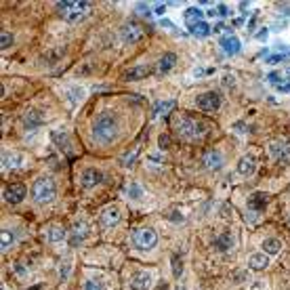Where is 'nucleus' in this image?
<instances>
[{
  "mask_svg": "<svg viewBox=\"0 0 290 290\" xmlns=\"http://www.w3.org/2000/svg\"><path fill=\"white\" fill-rule=\"evenodd\" d=\"M154 284V278L150 271H137L131 278V290H150Z\"/></svg>",
  "mask_w": 290,
  "mask_h": 290,
  "instance_id": "nucleus-9",
  "label": "nucleus"
},
{
  "mask_svg": "<svg viewBox=\"0 0 290 290\" xmlns=\"http://www.w3.org/2000/svg\"><path fill=\"white\" fill-rule=\"evenodd\" d=\"M11 42H13V36L9 34V32H2V34H0V49H9L11 47Z\"/></svg>",
  "mask_w": 290,
  "mask_h": 290,
  "instance_id": "nucleus-32",
  "label": "nucleus"
},
{
  "mask_svg": "<svg viewBox=\"0 0 290 290\" xmlns=\"http://www.w3.org/2000/svg\"><path fill=\"white\" fill-rule=\"evenodd\" d=\"M93 137L99 143H111L118 137V122L111 116H101L97 118V122L93 124Z\"/></svg>",
  "mask_w": 290,
  "mask_h": 290,
  "instance_id": "nucleus-1",
  "label": "nucleus"
},
{
  "mask_svg": "<svg viewBox=\"0 0 290 290\" xmlns=\"http://www.w3.org/2000/svg\"><path fill=\"white\" fill-rule=\"evenodd\" d=\"M265 36H267V29H261L259 32V40H265Z\"/></svg>",
  "mask_w": 290,
  "mask_h": 290,
  "instance_id": "nucleus-36",
  "label": "nucleus"
},
{
  "mask_svg": "<svg viewBox=\"0 0 290 290\" xmlns=\"http://www.w3.org/2000/svg\"><path fill=\"white\" fill-rule=\"evenodd\" d=\"M166 139H168V137H160V145H162V147H166V145H168V141H166Z\"/></svg>",
  "mask_w": 290,
  "mask_h": 290,
  "instance_id": "nucleus-37",
  "label": "nucleus"
},
{
  "mask_svg": "<svg viewBox=\"0 0 290 290\" xmlns=\"http://www.w3.org/2000/svg\"><path fill=\"white\" fill-rule=\"evenodd\" d=\"M147 76V68L145 65H139V68H131L129 72L124 74V80H139Z\"/></svg>",
  "mask_w": 290,
  "mask_h": 290,
  "instance_id": "nucleus-24",
  "label": "nucleus"
},
{
  "mask_svg": "<svg viewBox=\"0 0 290 290\" xmlns=\"http://www.w3.org/2000/svg\"><path fill=\"white\" fill-rule=\"evenodd\" d=\"M26 187L21 183H15L11 185V187H6L4 193H2V198H4V202H9V204H19L21 200L26 198Z\"/></svg>",
  "mask_w": 290,
  "mask_h": 290,
  "instance_id": "nucleus-11",
  "label": "nucleus"
},
{
  "mask_svg": "<svg viewBox=\"0 0 290 290\" xmlns=\"http://www.w3.org/2000/svg\"><path fill=\"white\" fill-rule=\"evenodd\" d=\"M126 196L132 198V200H139L141 196H143V189H141V185L131 183V185H129V189H126Z\"/></svg>",
  "mask_w": 290,
  "mask_h": 290,
  "instance_id": "nucleus-27",
  "label": "nucleus"
},
{
  "mask_svg": "<svg viewBox=\"0 0 290 290\" xmlns=\"http://www.w3.org/2000/svg\"><path fill=\"white\" fill-rule=\"evenodd\" d=\"M19 166H24L21 154H2V170H15Z\"/></svg>",
  "mask_w": 290,
  "mask_h": 290,
  "instance_id": "nucleus-16",
  "label": "nucleus"
},
{
  "mask_svg": "<svg viewBox=\"0 0 290 290\" xmlns=\"http://www.w3.org/2000/svg\"><path fill=\"white\" fill-rule=\"evenodd\" d=\"M177 290H185V288H177Z\"/></svg>",
  "mask_w": 290,
  "mask_h": 290,
  "instance_id": "nucleus-38",
  "label": "nucleus"
},
{
  "mask_svg": "<svg viewBox=\"0 0 290 290\" xmlns=\"http://www.w3.org/2000/svg\"><path fill=\"white\" fill-rule=\"evenodd\" d=\"M32 198L36 200V202H40V204L51 202V200L55 198V183L51 181L49 177L38 179L34 183V187H32Z\"/></svg>",
  "mask_w": 290,
  "mask_h": 290,
  "instance_id": "nucleus-4",
  "label": "nucleus"
},
{
  "mask_svg": "<svg viewBox=\"0 0 290 290\" xmlns=\"http://www.w3.org/2000/svg\"><path fill=\"white\" fill-rule=\"evenodd\" d=\"M13 246V234L6 232V229H2V234H0V250L6 252Z\"/></svg>",
  "mask_w": 290,
  "mask_h": 290,
  "instance_id": "nucleus-25",
  "label": "nucleus"
},
{
  "mask_svg": "<svg viewBox=\"0 0 290 290\" xmlns=\"http://www.w3.org/2000/svg\"><path fill=\"white\" fill-rule=\"evenodd\" d=\"M53 137H55V141H57V143L63 147V150H68V143H65V139H68V137H65V132H55Z\"/></svg>",
  "mask_w": 290,
  "mask_h": 290,
  "instance_id": "nucleus-34",
  "label": "nucleus"
},
{
  "mask_svg": "<svg viewBox=\"0 0 290 290\" xmlns=\"http://www.w3.org/2000/svg\"><path fill=\"white\" fill-rule=\"evenodd\" d=\"M122 219V208L120 206H107L101 212V225L103 227H114L116 223H120Z\"/></svg>",
  "mask_w": 290,
  "mask_h": 290,
  "instance_id": "nucleus-10",
  "label": "nucleus"
},
{
  "mask_svg": "<svg viewBox=\"0 0 290 290\" xmlns=\"http://www.w3.org/2000/svg\"><path fill=\"white\" fill-rule=\"evenodd\" d=\"M44 236H47V240H49L51 244H57V242L65 240V232H63L61 225H51V227H47Z\"/></svg>",
  "mask_w": 290,
  "mask_h": 290,
  "instance_id": "nucleus-19",
  "label": "nucleus"
},
{
  "mask_svg": "<svg viewBox=\"0 0 290 290\" xmlns=\"http://www.w3.org/2000/svg\"><path fill=\"white\" fill-rule=\"evenodd\" d=\"M278 88H280V91H284V93H286V91H290V82H280V84H278Z\"/></svg>",
  "mask_w": 290,
  "mask_h": 290,
  "instance_id": "nucleus-35",
  "label": "nucleus"
},
{
  "mask_svg": "<svg viewBox=\"0 0 290 290\" xmlns=\"http://www.w3.org/2000/svg\"><path fill=\"white\" fill-rule=\"evenodd\" d=\"M202 164L208 168V170H219L223 166V154L212 150V152H206L204 158H202Z\"/></svg>",
  "mask_w": 290,
  "mask_h": 290,
  "instance_id": "nucleus-14",
  "label": "nucleus"
},
{
  "mask_svg": "<svg viewBox=\"0 0 290 290\" xmlns=\"http://www.w3.org/2000/svg\"><path fill=\"white\" fill-rule=\"evenodd\" d=\"M170 107H173V103H170V101H162V103H158V105L154 107V116H160V114H164V111H168Z\"/></svg>",
  "mask_w": 290,
  "mask_h": 290,
  "instance_id": "nucleus-31",
  "label": "nucleus"
},
{
  "mask_svg": "<svg viewBox=\"0 0 290 290\" xmlns=\"http://www.w3.org/2000/svg\"><path fill=\"white\" fill-rule=\"evenodd\" d=\"M26 126H27V129H34V126H40V116H36V111H32V114H27V118H26Z\"/></svg>",
  "mask_w": 290,
  "mask_h": 290,
  "instance_id": "nucleus-30",
  "label": "nucleus"
},
{
  "mask_svg": "<svg viewBox=\"0 0 290 290\" xmlns=\"http://www.w3.org/2000/svg\"><path fill=\"white\" fill-rule=\"evenodd\" d=\"M187 29H189V34L198 36V38H206V36L211 34V26H208L204 19L196 21V24H187Z\"/></svg>",
  "mask_w": 290,
  "mask_h": 290,
  "instance_id": "nucleus-17",
  "label": "nucleus"
},
{
  "mask_svg": "<svg viewBox=\"0 0 290 290\" xmlns=\"http://www.w3.org/2000/svg\"><path fill=\"white\" fill-rule=\"evenodd\" d=\"M158 244V234L152 227H141L132 234V246L139 250H152Z\"/></svg>",
  "mask_w": 290,
  "mask_h": 290,
  "instance_id": "nucleus-5",
  "label": "nucleus"
},
{
  "mask_svg": "<svg viewBox=\"0 0 290 290\" xmlns=\"http://www.w3.org/2000/svg\"><path fill=\"white\" fill-rule=\"evenodd\" d=\"M57 9L61 11L70 21H78L91 11V4H88L86 0H72V2H68V0H59Z\"/></svg>",
  "mask_w": 290,
  "mask_h": 290,
  "instance_id": "nucleus-3",
  "label": "nucleus"
},
{
  "mask_svg": "<svg viewBox=\"0 0 290 290\" xmlns=\"http://www.w3.org/2000/svg\"><path fill=\"white\" fill-rule=\"evenodd\" d=\"M280 250H282V242L278 240V237H267V240H263V252L265 255L276 257Z\"/></svg>",
  "mask_w": 290,
  "mask_h": 290,
  "instance_id": "nucleus-20",
  "label": "nucleus"
},
{
  "mask_svg": "<svg viewBox=\"0 0 290 290\" xmlns=\"http://www.w3.org/2000/svg\"><path fill=\"white\" fill-rule=\"evenodd\" d=\"M84 290H105V284L99 278H88L84 282Z\"/></svg>",
  "mask_w": 290,
  "mask_h": 290,
  "instance_id": "nucleus-26",
  "label": "nucleus"
},
{
  "mask_svg": "<svg viewBox=\"0 0 290 290\" xmlns=\"http://www.w3.org/2000/svg\"><path fill=\"white\" fill-rule=\"evenodd\" d=\"M196 105L200 109H204V111H214V109L221 107V95L212 93V91L211 93H202V95H198Z\"/></svg>",
  "mask_w": 290,
  "mask_h": 290,
  "instance_id": "nucleus-6",
  "label": "nucleus"
},
{
  "mask_svg": "<svg viewBox=\"0 0 290 290\" xmlns=\"http://www.w3.org/2000/svg\"><path fill=\"white\" fill-rule=\"evenodd\" d=\"M237 173H240L242 177H250V175H255L257 173V158L255 156H242L240 162H237Z\"/></svg>",
  "mask_w": 290,
  "mask_h": 290,
  "instance_id": "nucleus-12",
  "label": "nucleus"
},
{
  "mask_svg": "<svg viewBox=\"0 0 290 290\" xmlns=\"http://www.w3.org/2000/svg\"><path fill=\"white\" fill-rule=\"evenodd\" d=\"M267 265H269V257L265 252H252L248 257V267L252 271H263Z\"/></svg>",
  "mask_w": 290,
  "mask_h": 290,
  "instance_id": "nucleus-15",
  "label": "nucleus"
},
{
  "mask_svg": "<svg viewBox=\"0 0 290 290\" xmlns=\"http://www.w3.org/2000/svg\"><path fill=\"white\" fill-rule=\"evenodd\" d=\"M221 47L223 51H225L227 55H236L240 53V38H234V36H227V38H221Z\"/></svg>",
  "mask_w": 290,
  "mask_h": 290,
  "instance_id": "nucleus-18",
  "label": "nucleus"
},
{
  "mask_svg": "<svg viewBox=\"0 0 290 290\" xmlns=\"http://www.w3.org/2000/svg\"><path fill=\"white\" fill-rule=\"evenodd\" d=\"M267 206V196L265 193H252L248 198V208L250 211H263Z\"/></svg>",
  "mask_w": 290,
  "mask_h": 290,
  "instance_id": "nucleus-21",
  "label": "nucleus"
},
{
  "mask_svg": "<svg viewBox=\"0 0 290 290\" xmlns=\"http://www.w3.org/2000/svg\"><path fill=\"white\" fill-rule=\"evenodd\" d=\"M101 181H103V175L97 168H86L82 177H80V183H82L84 189H93L95 185H99Z\"/></svg>",
  "mask_w": 290,
  "mask_h": 290,
  "instance_id": "nucleus-13",
  "label": "nucleus"
},
{
  "mask_svg": "<svg viewBox=\"0 0 290 290\" xmlns=\"http://www.w3.org/2000/svg\"><path fill=\"white\" fill-rule=\"evenodd\" d=\"M177 63V57L173 55V53H166V55H162L160 57V61H158V72H170L173 70V65Z\"/></svg>",
  "mask_w": 290,
  "mask_h": 290,
  "instance_id": "nucleus-22",
  "label": "nucleus"
},
{
  "mask_svg": "<svg viewBox=\"0 0 290 290\" xmlns=\"http://www.w3.org/2000/svg\"><path fill=\"white\" fill-rule=\"evenodd\" d=\"M214 244H217V248H219V250H223V252H225V250H229V248H232V246H234L232 234H229V232H225V234H221V236L217 237V242H214Z\"/></svg>",
  "mask_w": 290,
  "mask_h": 290,
  "instance_id": "nucleus-23",
  "label": "nucleus"
},
{
  "mask_svg": "<svg viewBox=\"0 0 290 290\" xmlns=\"http://www.w3.org/2000/svg\"><path fill=\"white\" fill-rule=\"evenodd\" d=\"M185 19H187V24H196V21H202V13H200V9H187Z\"/></svg>",
  "mask_w": 290,
  "mask_h": 290,
  "instance_id": "nucleus-28",
  "label": "nucleus"
},
{
  "mask_svg": "<svg viewBox=\"0 0 290 290\" xmlns=\"http://www.w3.org/2000/svg\"><path fill=\"white\" fill-rule=\"evenodd\" d=\"M170 265H173V273H175V278H181V273H183L181 257H173V259H170Z\"/></svg>",
  "mask_w": 290,
  "mask_h": 290,
  "instance_id": "nucleus-29",
  "label": "nucleus"
},
{
  "mask_svg": "<svg viewBox=\"0 0 290 290\" xmlns=\"http://www.w3.org/2000/svg\"><path fill=\"white\" fill-rule=\"evenodd\" d=\"M137 152H139V147H132L131 152H126L124 158H122V164H124V166H131L132 160H135V154H137Z\"/></svg>",
  "mask_w": 290,
  "mask_h": 290,
  "instance_id": "nucleus-33",
  "label": "nucleus"
},
{
  "mask_svg": "<svg viewBox=\"0 0 290 290\" xmlns=\"http://www.w3.org/2000/svg\"><path fill=\"white\" fill-rule=\"evenodd\" d=\"M288 223H290V219H288Z\"/></svg>",
  "mask_w": 290,
  "mask_h": 290,
  "instance_id": "nucleus-39",
  "label": "nucleus"
},
{
  "mask_svg": "<svg viewBox=\"0 0 290 290\" xmlns=\"http://www.w3.org/2000/svg\"><path fill=\"white\" fill-rule=\"evenodd\" d=\"M177 132L181 135V139L185 141H198L200 137H204L208 129L202 126L198 120H193V118H181L179 124H177Z\"/></svg>",
  "mask_w": 290,
  "mask_h": 290,
  "instance_id": "nucleus-2",
  "label": "nucleus"
},
{
  "mask_svg": "<svg viewBox=\"0 0 290 290\" xmlns=\"http://www.w3.org/2000/svg\"><path fill=\"white\" fill-rule=\"evenodd\" d=\"M120 36L124 38V42H139L141 38H143V29H141L139 24H135V21H129V24H124L122 29H120Z\"/></svg>",
  "mask_w": 290,
  "mask_h": 290,
  "instance_id": "nucleus-8",
  "label": "nucleus"
},
{
  "mask_svg": "<svg viewBox=\"0 0 290 290\" xmlns=\"http://www.w3.org/2000/svg\"><path fill=\"white\" fill-rule=\"evenodd\" d=\"M86 237H88V225H86L82 219H80V221H76L72 225V232H70V240L68 242L72 244V246H82Z\"/></svg>",
  "mask_w": 290,
  "mask_h": 290,
  "instance_id": "nucleus-7",
  "label": "nucleus"
}]
</instances>
